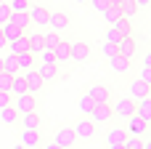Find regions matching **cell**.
<instances>
[{
	"mask_svg": "<svg viewBox=\"0 0 151 149\" xmlns=\"http://www.w3.org/2000/svg\"><path fill=\"white\" fill-rule=\"evenodd\" d=\"M74 141H77V136H74V128H58V131H56V139H53V144H58V147L69 149V147H74Z\"/></svg>",
	"mask_w": 151,
	"mask_h": 149,
	"instance_id": "9c48e42d",
	"label": "cell"
},
{
	"mask_svg": "<svg viewBox=\"0 0 151 149\" xmlns=\"http://www.w3.org/2000/svg\"><path fill=\"white\" fill-rule=\"evenodd\" d=\"M32 0H11V13H27Z\"/></svg>",
	"mask_w": 151,
	"mask_h": 149,
	"instance_id": "f546056e",
	"label": "cell"
},
{
	"mask_svg": "<svg viewBox=\"0 0 151 149\" xmlns=\"http://www.w3.org/2000/svg\"><path fill=\"white\" fill-rule=\"evenodd\" d=\"M143 149H151V139H146V141H143Z\"/></svg>",
	"mask_w": 151,
	"mask_h": 149,
	"instance_id": "681fc988",
	"label": "cell"
},
{
	"mask_svg": "<svg viewBox=\"0 0 151 149\" xmlns=\"http://www.w3.org/2000/svg\"><path fill=\"white\" fill-rule=\"evenodd\" d=\"M117 53L125 56V59H133V53H135V37H133V35H125V37L117 43Z\"/></svg>",
	"mask_w": 151,
	"mask_h": 149,
	"instance_id": "7c38bea8",
	"label": "cell"
},
{
	"mask_svg": "<svg viewBox=\"0 0 151 149\" xmlns=\"http://www.w3.org/2000/svg\"><path fill=\"white\" fill-rule=\"evenodd\" d=\"M11 93H13V96H19V93H27V80H24V75H21V72H19V75H13Z\"/></svg>",
	"mask_w": 151,
	"mask_h": 149,
	"instance_id": "484cf974",
	"label": "cell"
},
{
	"mask_svg": "<svg viewBox=\"0 0 151 149\" xmlns=\"http://www.w3.org/2000/svg\"><path fill=\"white\" fill-rule=\"evenodd\" d=\"M42 149H64V147H58V144H48V147H42Z\"/></svg>",
	"mask_w": 151,
	"mask_h": 149,
	"instance_id": "7dc6e473",
	"label": "cell"
},
{
	"mask_svg": "<svg viewBox=\"0 0 151 149\" xmlns=\"http://www.w3.org/2000/svg\"><path fill=\"white\" fill-rule=\"evenodd\" d=\"M125 149H143V139L127 133V139H125Z\"/></svg>",
	"mask_w": 151,
	"mask_h": 149,
	"instance_id": "836d02e7",
	"label": "cell"
},
{
	"mask_svg": "<svg viewBox=\"0 0 151 149\" xmlns=\"http://www.w3.org/2000/svg\"><path fill=\"white\" fill-rule=\"evenodd\" d=\"M135 3V8H149L151 5V0H133Z\"/></svg>",
	"mask_w": 151,
	"mask_h": 149,
	"instance_id": "ee69618b",
	"label": "cell"
},
{
	"mask_svg": "<svg viewBox=\"0 0 151 149\" xmlns=\"http://www.w3.org/2000/svg\"><path fill=\"white\" fill-rule=\"evenodd\" d=\"M19 120H21V125H24V128H32V131H40V123H42L37 112H27V115H21Z\"/></svg>",
	"mask_w": 151,
	"mask_h": 149,
	"instance_id": "ffe728a7",
	"label": "cell"
},
{
	"mask_svg": "<svg viewBox=\"0 0 151 149\" xmlns=\"http://www.w3.org/2000/svg\"><path fill=\"white\" fill-rule=\"evenodd\" d=\"M32 56H35L32 51L16 53V61H19V69H21V72H27V69H32V67H35V64H32Z\"/></svg>",
	"mask_w": 151,
	"mask_h": 149,
	"instance_id": "cb8c5ba5",
	"label": "cell"
},
{
	"mask_svg": "<svg viewBox=\"0 0 151 149\" xmlns=\"http://www.w3.org/2000/svg\"><path fill=\"white\" fill-rule=\"evenodd\" d=\"M3 72H8V75H19V72H21V69H19V61H16L13 53H8V56L3 59Z\"/></svg>",
	"mask_w": 151,
	"mask_h": 149,
	"instance_id": "d4e9b609",
	"label": "cell"
},
{
	"mask_svg": "<svg viewBox=\"0 0 151 149\" xmlns=\"http://www.w3.org/2000/svg\"><path fill=\"white\" fill-rule=\"evenodd\" d=\"M88 117H90L96 125H106V123H111V120H114L111 104H109V101H104V104H93V109H90Z\"/></svg>",
	"mask_w": 151,
	"mask_h": 149,
	"instance_id": "6da1fadb",
	"label": "cell"
},
{
	"mask_svg": "<svg viewBox=\"0 0 151 149\" xmlns=\"http://www.w3.org/2000/svg\"><path fill=\"white\" fill-rule=\"evenodd\" d=\"M21 147H40L42 139H40V131H32V128H24L21 131Z\"/></svg>",
	"mask_w": 151,
	"mask_h": 149,
	"instance_id": "9a60e30c",
	"label": "cell"
},
{
	"mask_svg": "<svg viewBox=\"0 0 151 149\" xmlns=\"http://www.w3.org/2000/svg\"><path fill=\"white\" fill-rule=\"evenodd\" d=\"M8 45H11V53H13V56H16V53H24V51H29V40H27V35H21V37L11 40Z\"/></svg>",
	"mask_w": 151,
	"mask_h": 149,
	"instance_id": "603a6c76",
	"label": "cell"
},
{
	"mask_svg": "<svg viewBox=\"0 0 151 149\" xmlns=\"http://www.w3.org/2000/svg\"><path fill=\"white\" fill-rule=\"evenodd\" d=\"M125 139H127V131L125 128H109V133H106V147H111V144H125Z\"/></svg>",
	"mask_w": 151,
	"mask_h": 149,
	"instance_id": "ac0fdd59",
	"label": "cell"
},
{
	"mask_svg": "<svg viewBox=\"0 0 151 149\" xmlns=\"http://www.w3.org/2000/svg\"><path fill=\"white\" fill-rule=\"evenodd\" d=\"M114 27H117V29H119L122 35H133V24H130V19H125V16H122V19H119V21H117Z\"/></svg>",
	"mask_w": 151,
	"mask_h": 149,
	"instance_id": "e575fe53",
	"label": "cell"
},
{
	"mask_svg": "<svg viewBox=\"0 0 151 149\" xmlns=\"http://www.w3.org/2000/svg\"><path fill=\"white\" fill-rule=\"evenodd\" d=\"M35 69L40 72V77L45 83H53V77L58 75V64L56 61H40V67H35Z\"/></svg>",
	"mask_w": 151,
	"mask_h": 149,
	"instance_id": "4fadbf2b",
	"label": "cell"
},
{
	"mask_svg": "<svg viewBox=\"0 0 151 149\" xmlns=\"http://www.w3.org/2000/svg\"><path fill=\"white\" fill-rule=\"evenodd\" d=\"M109 149H125V144H111Z\"/></svg>",
	"mask_w": 151,
	"mask_h": 149,
	"instance_id": "c3c4849f",
	"label": "cell"
},
{
	"mask_svg": "<svg viewBox=\"0 0 151 149\" xmlns=\"http://www.w3.org/2000/svg\"><path fill=\"white\" fill-rule=\"evenodd\" d=\"M40 56H42V61H56V53L53 51H40ZM58 64V61H56Z\"/></svg>",
	"mask_w": 151,
	"mask_h": 149,
	"instance_id": "7bdbcfd3",
	"label": "cell"
},
{
	"mask_svg": "<svg viewBox=\"0 0 151 149\" xmlns=\"http://www.w3.org/2000/svg\"><path fill=\"white\" fill-rule=\"evenodd\" d=\"M88 96H90L96 104H104V101H109V99H111V91H109L104 83H93V85L88 88Z\"/></svg>",
	"mask_w": 151,
	"mask_h": 149,
	"instance_id": "ba28073f",
	"label": "cell"
},
{
	"mask_svg": "<svg viewBox=\"0 0 151 149\" xmlns=\"http://www.w3.org/2000/svg\"><path fill=\"white\" fill-rule=\"evenodd\" d=\"M0 3H3V0H0Z\"/></svg>",
	"mask_w": 151,
	"mask_h": 149,
	"instance_id": "db71d44e",
	"label": "cell"
},
{
	"mask_svg": "<svg viewBox=\"0 0 151 149\" xmlns=\"http://www.w3.org/2000/svg\"><path fill=\"white\" fill-rule=\"evenodd\" d=\"M111 112H114V117H125V120H127V117L135 112V101H133L130 96H127V99H117V104L111 107Z\"/></svg>",
	"mask_w": 151,
	"mask_h": 149,
	"instance_id": "8992f818",
	"label": "cell"
},
{
	"mask_svg": "<svg viewBox=\"0 0 151 149\" xmlns=\"http://www.w3.org/2000/svg\"><path fill=\"white\" fill-rule=\"evenodd\" d=\"M101 53H104L106 59L117 56V43H109V40H104V43H101Z\"/></svg>",
	"mask_w": 151,
	"mask_h": 149,
	"instance_id": "d6a6232c",
	"label": "cell"
},
{
	"mask_svg": "<svg viewBox=\"0 0 151 149\" xmlns=\"http://www.w3.org/2000/svg\"><path fill=\"white\" fill-rule=\"evenodd\" d=\"M138 80H143V83H149V85H151V67H143V69H141Z\"/></svg>",
	"mask_w": 151,
	"mask_h": 149,
	"instance_id": "60d3db41",
	"label": "cell"
},
{
	"mask_svg": "<svg viewBox=\"0 0 151 149\" xmlns=\"http://www.w3.org/2000/svg\"><path fill=\"white\" fill-rule=\"evenodd\" d=\"M143 67H151V53H146V56H143Z\"/></svg>",
	"mask_w": 151,
	"mask_h": 149,
	"instance_id": "bcb514c9",
	"label": "cell"
},
{
	"mask_svg": "<svg viewBox=\"0 0 151 149\" xmlns=\"http://www.w3.org/2000/svg\"><path fill=\"white\" fill-rule=\"evenodd\" d=\"M19 117H21V115L13 109V104H8L5 109H0V123H3V125H16Z\"/></svg>",
	"mask_w": 151,
	"mask_h": 149,
	"instance_id": "d6986e66",
	"label": "cell"
},
{
	"mask_svg": "<svg viewBox=\"0 0 151 149\" xmlns=\"http://www.w3.org/2000/svg\"><path fill=\"white\" fill-rule=\"evenodd\" d=\"M29 19L35 21V24H40V27H48V16H50V11L48 8H42V5H29Z\"/></svg>",
	"mask_w": 151,
	"mask_h": 149,
	"instance_id": "8fae6325",
	"label": "cell"
},
{
	"mask_svg": "<svg viewBox=\"0 0 151 149\" xmlns=\"http://www.w3.org/2000/svg\"><path fill=\"white\" fill-rule=\"evenodd\" d=\"M0 72H3V59H0Z\"/></svg>",
	"mask_w": 151,
	"mask_h": 149,
	"instance_id": "f5cc1de1",
	"label": "cell"
},
{
	"mask_svg": "<svg viewBox=\"0 0 151 149\" xmlns=\"http://www.w3.org/2000/svg\"><path fill=\"white\" fill-rule=\"evenodd\" d=\"M93 104H96V101H93V99H90L88 93H85V96L80 99V109H82L85 115H90V109H93Z\"/></svg>",
	"mask_w": 151,
	"mask_h": 149,
	"instance_id": "74e56055",
	"label": "cell"
},
{
	"mask_svg": "<svg viewBox=\"0 0 151 149\" xmlns=\"http://www.w3.org/2000/svg\"><path fill=\"white\" fill-rule=\"evenodd\" d=\"M11 104V93H5V91H0V109H5Z\"/></svg>",
	"mask_w": 151,
	"mask_h": 149,
	"instance_id": "b9f144b4",
	"label": "cell"
},
{
	"mask_svg": "<svg viewBox=\"0 0 151 149\" xmlns=\"http://www.w3.org/2000/svg\"><path fill=\"white\" fill-rule=\"evenodd\" d=\"M125 131H127L130 136H138V139H143V136L149 133V120H143L141 115H135V112H133V115L127 117V128H125Z\"/></svg>",
	"mask_w": 151,
	"mask_h": 149,
	"instance_id": "3957f363",
	"label": "cell"
},
{
	"mask_svg": "<svg viewBox=\"0 0 151 149\" xmlns=\"http://www.w3.org/2000/svg\"><path fill=\"white\" fill-rule=\"evenodd\" d=\"M88 5H90L93 11H98V13H104V11L109 8V3H106V0H88Z\"/></svg>",
	"mask_w": 151,
	"mask_h": 149,
	"instance_id": "f35d334b",
	"label": "cell"
},
{
	"mask_svg": "<svg viewBox=\"0 0 151 149\" xmlns=\"http://www.w3.org/2000/svg\"><path fill=\"white\" fill-rule=\"evenodd\" d=\"M48 27H50L53 32H61V29L69 27V16H66L64 11H53V13L48 16Z\"/></svg>",
	"mask_w": 151,
	"mask_h": 149,
	"instance_id": "30bf717a",
	"label": "cell"
},
{
	"mask_svg": "<svg viewBox=\"0 0 151 149\" xmlns=\"http://www.w3.org/2000/svg\"><path fill=\"white\" fill-rule=\"evenodd\" d=\"M27 40H29V51H32V53H40V51H42V35H40V32L27 35Z\"/></svg>",
	"mask_w": 151,
	"mask_h": 149,
	"instance_id": "83f0119b",
	"label": "cell"
},
{
	"mask_svg": "<svg viewBox=\"0 0 151 149\" xmlns=\"http://www.w3.org/2000/svg\"><path fill=\"white\" fill-rule=\"evenodd\" d=\"M146 96H149V99H151V85H149V93H146Z\"/></svg>",
	"mask_w": 151,
	"mask_h": 149,
	"instance_id": "816d5d0a",
	"label": "cell"
},
{
	"mask_svg": "<svg viewBox=\"0 0 151 149\" xmlns=\"http://www.w3.org/2000/svg\"><path fill=\"white\" fill-rule=\"evenodd\" d=\"M109 69L111 72H117V75H125V72H130V59H125V56H111L109 59Z\"/></svg>",
	"mask_w": 151,
	"mask_h": 149,
	"instance_id": "5bb4252c",
	"label": "cell"
},
{
	"mask_svg": "<svg viewBox=\"0 0 151 149\" xmlns=\"http://www.w3.org/2000/svg\"><path fill=\"white\" fill-rule=\"evenodd\" d=\"M53 53H56V61H69V40H61V37H58Z\"/></svg>",
	"mask_w": 151,
	"mask_h": 149,
	"instance_id": "7402d4cb",
	"label": "cell"
},
{
	"mask_svg": "<svg viewBox=\"0 0 151 149\" xmlns=\"http://www.w3.org/2000/svg\"><path fill=\"white\" fill-rule=\"evenodd\" d=\"M0 32H3V37L11 43V40H16V37H21V35H27L21 27H16V24H11V21H3L0 24Z\"/></svg>",
	"mask_w": 151,
	"mask_h": 149,
	"instance_id": "2e32d148",
	"label": "cell"
},
{
	"mask_svg": "<svg viewBox=\"0 0 151 149\" xmlns=\"http://www.w3.org/2000/svg\"><path fill=\"white\" fill-rule=\"evenodd\" d=\"M146 93H149V83H143V80H133L130 83V99L133 101L146 99Z\"/></svg>",
	"mask_w": 151,
	"mask_h": 149,
	"instance_id": "e0dca14e",
	"label": "cell"
},
{
	"mask_svg": "<svg viewBox=\"0 0 151 149\" xmlns=\"http://www.w3.org/2000/svg\"><path fill=\"white\" fill-rule=\"evenodd\" d=\"M11 24H16V27H21L24 32H27V27L32 24V19H29V13H11V19H8Z\"/></svg>",
	"mask_w": 151,
	"mask_h": 149,
	"instance_id": "4316f807",
	"label": "cell"
},
{
	"mask_svg": "<svg viewBox=\"0 0 151 149\" xmlns=\"http://www.w3.org/2000/svg\"><path fill=\"white\" fill-rule=\"evenodd\" d=\"M56 43H58V35H56L53 29L42 35V51H53V48H56Z\"/></svg>",
	"mask_w": 151,
	"mask_h": 149,
	"instance_id": "f1b7e54d",
	"label": "cell"
},
{
	"mask_svg": "<svg viewBox=\"0 0 151 149\" xmlns=\"http://www.w3.org/2000/svg\"><path fill=\"white\" fill-rule=\"evenodd\" d=\"M5 48H8V40H5V37H3V32H0V51H5Z\"/></svg>",
	"mask_w": 151,
	"mask_h": 149,
	"instance_id": "f6af8a7d",
	"label": "cell"
},
{
	"mask_svg": "<svg viewBox=\"0 0 151 149\" xmlns=\"http://www.w3.org/2000/svg\"><path fill=\"white\" fill-rule=\"evenodd\" d=\"M13 109L19 112V115H27V112H35V93H19L16 96V104H13Z\"/></svg>",
	"mask_w": 151,
	"mask_h": 149,
	"instance_id": "5b68a950",
	"label": "cell"
},
{
	"mask_svg": "<svg viewBox=\"0 0 151 149\" xmlns=\"http://www.w3.org/2000/svg\"><path fill=\"white\" fill-rule=\"evenodd\" d=\"M104 19H106V24H109V27H114V24L122 19V13H119L117 8H106V11H104Z\"/></svg>",
	"mask_w": 151,
	"mask_h": 149,
	"instance_id": "1f68e13d",
	"label": "cell"
},
{
	"mask_svg": "<svg viewBox=\"0 0 151 149\" xmlns=\"http://www.w3.org/2000/svg\"><path fill=\"white\" fill-rule=\"evenodd\" d=\"M88 59H90V45H88L85 40H74V43H69V61L82 64V61H88Z\"/></svg>",
	"mask_w": 151,
	"mask_h": 149,
	"instance_id": "7a4b0ae2",
	"label": "cell"
},
{
	"mask_svg": "<svg viewBox=\"0 0 151 149\" xmlns=\"http://www.w3.org/2000/svg\"><path fill=\"white\" fill-rule=\"evenodd\" d=\"M11 83H13V75H8V72H0V91L11 93Z\"/></svg>",
	"mask_w": 151,
	"mask_h": 149,
	"instance_id": "d590c367",
	"label": "cell"
},
{
	"mask_svg": "<svg viewBox=\"0 0 151 149\" xmlns=\"http://www.w3.org/2000/svg\"><path fill=\"white\" fill-rule=\"evenodd\" d=\"M135 115H141L143 120H149V123H151V99H149V96L135 101Z\"/></svg>",
	"mask_w": 151,
	"mask_h": 149,
	"instance_id": "44dd1931",
	"label": "cell"
},
{
	"mask_svg": "<svg viewBox=\"0 0 151 149\" xmlns=\"http://www.w3.org/2000/svg\"><path fill=\"white\" fill-rule=\"evenodd\" d=\"M74 3H80V5H82V3H88V0H74Z\"/></svg>",
	"mask_w": 151,
	"mask_h": 149,
	"instance_id": "f907efd6",
	"label": "cell"
},
{
	"mask_svg": "<svg viewBox=\"0 0 151 149\" xmlns=\"http://www.w3.org/2000/svg\"><path fill=\"white\" fill-rule=\"evenodd\" d=\"M96 131H98V125H96L90 117H85V120L74 123V136H77V139H82V141H90V139L96 136Z\"/></svg>",
	"mask_w": 151,
	"mask_h": 149,
	"instance_id": "277c9868",
	"label": "cell"
},
{
	"mask_svg": "<svg viewBox=\"0 0 151 149\" xmlns=\"http://www.w3.org/2000/svg\"><path fill=\"white\" fill-rule=\"evenodd\" d=\"M21 75H24V80H27V91H29V93H37V91L45 85V80L40 77V72H37L35 67L27 69V72H21Z\"/></svg>",
	"mask_w": 151,
	"mask_h": 149,
	"instance_id": "52a82bcc",
	"label": "cell"
},
{
	"mask_svg": "<svg viewBox=\"0 0 151 149\" xmlns=\"http://www.w3.org/2000/svg\"><path fill=\"white\" fill-rule=\"evenodd\" d=\"M135 11H138V8H135V3H133V0H122L119 13H122L125 19H133V16H135Z\"/></svg>",
	"mask_w": 151,
	"mask_h": 149,
	"instance_id": "4dcf8cb0",
	"label": "cell"
},
{
	"mask_svg": "<svg viewBox=\"0 0 151 149\" xmlns=\"http://www.w3.org/2000/svg\"><path fill=\"white\" fill-rule=\"evenodd\" d=\"M11 19V3H0V24Z\"/></svg>",
	"mask_w": 151,
	"mask_h": 149,
	"instance_id": "ab89813d",
	"label": "cell"
},
{
	"mask_svg": "<svg viewBox=\"0 0 151 149\" xmlns=\"http://www.w3.org/2000/svg\"><path fill=\"white\" fill-rule=\"evenodd\" d=\"M122 37H125V35H122L117 27H109V29H106V40H109V43H119Z\"/></svg>",
	"mask_w": 151,
	"mask_h": 149,
	"instance_id": "8d00e7d4",
	"label": "cell"
}]
</instances>
